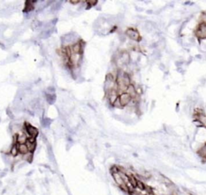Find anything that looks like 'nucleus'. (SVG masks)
Segmentation results:
<instances>
[{
    "mask_svg": "<svg viewBox=\"0 0 206 195\" xmlns=\"http://www.w3.org/2000/svg\"><path fill=\"white\" fill-rule=\"evenodd\" d=\"M71 3H73V4H77V3H81V1H80V0H78V1H73V0H71V1H69Z\"/></svg>",
    "mask_w": 206,
    "mask_h": 195,
    "instance_id": "17",
    "label": "nucleus"
},
{
    "mask_svg": "<svg viewBox=\"0 0 206 195\" xmlns=\"http://www.w3.org/2000/svg\"><path fill=\"white\" fill-rule=\"evenodd\" d=\"M118 98H119V101H120L121 104H122V106H127V104H129L130 102L132 100L131 97H130L127 93H126V92L119 95Z\"/></svg>",
    "mask_w": 206,
    "mask_h": 195,
    "instance_id": "3",
    "label": "nucleus"
},
{
    "mask_svg": "<svg viewBox=\"0 0 206 195\" xmlns=\"http://www.w3.org/2000/svg\"><path fill=\"white\" fill-rule=\"evenodd\" d=\"M147 195H155V194H153L152 193H150V194H147Z\"/></svg>",
    "mask_w": 206,
    "mask_h": 195,
    "instance_id": "18",
    "label": "nucleus"
},
{
    "mask_svg": "<svg viewBox=\"0 0 206 195\" xmlns=\"http://www.w3.org/2000/svg\"><path fill=\"white\" fill-rule=\"evenodd\" d=\"M136 188H138L140 191H144V190H146V189H147V187L145 186V185L143 182H142L141 181H137V186H136Z\"/></svg>",
    "mask_w": 206,
    "mask_h": 195,
    "instance_id": "12",
    "label": "nucleus"
},
{
    "mask_svg": "<svg viewBox=\"0 0 206 195\" xmlns=\"http://www.w3.org/2000/svg\"><path fill=\"white\" fill-rule=\"evenodd\" d=\"M126 93H127V94L131 97V98H135L137 95H138V94H137V91H136L135 87L133 86V85H131V84L127 87Z\"/></svg>",
    "mask_w": 206,
    "mask_h": 195,
    "instance_id": "6",
    "label": "nucleus"
},
{
    "mask_svg": "<svg viewBox=\"0 0 206 195\" xmlns=\"http://www.w3.org/2000/svg\"><path fill=\"white\" fill-rule=\"evenodd\" d=\"M86 3H87V4L89 5V7H91V6H93L97 3V1H86Z\"/></svg>",
    "mask_w": 206,
    "mask_h": 195,
    "instance_id": "16",
    "label": "nucleus"
},
{
    "mask_svg": "<svg viewBox=\"0 0 206 195\" xmlns=\"http://www.w3.org/2000/svg\"><path fill=\"white\" fill-rule=\"evenodd\" d=\"M126 34H127V36H129L130 38L133 40H135V41H138L140 40V35L139 33L136 29L135 28H128L126 32Z\"/></svg>",
    "mask_w": 206,
    "mask_h": 195,
    "instance_id": "2",
    "label": "nucleus"
},
{
    "mask_svg": "<svg viewBox=\"0 0 206 195\" xmlns=\"http://www.w3.org/2000/svg\"><path fill=\"white\" fill-rule=\"evenodd\" d=\"M82 42H77L75 44H73V46H71L70 49L72 52V54L73 53H81V51L82 50V46H81Z\"/></svg>",
    "mask_w": 206,
    "mask_h": 195,
    "instance_id": "5",
    "label": "nucleus"
},
{
    "mask_svg": "<svg viewBox=\"0 0 206 195\" xmlns=\"http://www.w3.org/2000/svg\"><path fill=\"white\" fill-rule=\"evenodd\" d=\"M18 145V150H19V152L22 155H25V154L28 153L29 151H28V148L27 147L26 144H19Z\"/></svg>",
    "mask_w": 206,
    "mask_h": 195,
    "instance_id": "7",
    "label": "nucleus"
},
{
    "mask_svg": "<svg viewBox=\"0 0 206 195\" xmlns=\"http://www.w3.org/2000/svg\"><path fill=\"white\" fill-rule=\"evenodd\" d=\"M25 129L28 135V137H35L36 138V136H38L39 131L37 128H35V127L32 126L31 124L28 123H25Z\"/></svg>",
    "mask_w": 206,
    "mask_h": 195,
    "instance_id": "1",
    "label": "nucleus"
},
{
    "mask_svg": "<svg viewBox=\"0 0 206 195\" xmlns=\"http://www.w3.org/2000/svg\"><path fill=\"white\" fill-rule=\"evenodd\" d=\"M199 154H200V157H205L206 158V144L204 145L203 147H201L199 150Z\"/></svg>",
    "mask_w": 206,
    "mask_h": 195,
    "instance_id": "14",
    "label": "nucleus"
},
{
    "mask_svg": "<svg viewBox=\"0 0 206 195\" xmlns=\"http://www.w3.org/2000/svg\"><path fill=\"white\" fill-rule=\"evenodd\" d=\"M23 157H24V159H25L27 161V162L31 163L32 161V158H33V153H32V152H28V153L25 154V155H23Z\"/></svg>",
    "mask_w": 206,
    "mask_h": 195,
    "instance_id": "13",
    "label": "nucleus"
},
{
    "mask_svg": "<svg viewBox=\"0 0 206 195\" xmlns=\"http://www.w3.org/2000/svg\"><path fill=\"white\" fill-rule=\"evenodd\" d=\"M26 145L27 148H28V151L30 152L33 153L35 150V148H36V143H31L29 141L26 142Z\"/></svg>",
    "mask_w": 206,
    "mask_h": 195,
    "instance_id": "10",
    "label": "nucleus"
},
{
    "mask_svg": "<svg viewBox=\"0 0 206 195\" xmlns=\"http://www.w3.org/2000/svg\"><path fill=\"white\" fill-rule=\"evenodd\" d=\"M35 1H27L25 3V7H24V12H30L34 9V3Z\"/></svg>",
    "mask_w": 206,
    "mask_h": 195,
    "instance_id": "8",
    "label": "nucleus"
},
{
    "mask_svg": "<svg viewBox=\"0 0 206 195\" xmlns=\"http://www.w3.org/2000/svg\"><path fill=\"white\" fill-rule=\"evenodd\" d=\"M197 119L201 125L206 127V115H204L203 113H198Z\"/></svg>",
    "mask_w": 206,
    "mask_h": 195,
    "instance_id": "9",
    "label": "nucleus"
},
{
    "mask_svg": "<svg viewBox=\"0 0 206 195\" xmlns=\"http://www.w3.org/2000/svg\"><path fill=\"white\" fill-rule=\"evenodd\" d=\"M113 106H115V107H118V108H121V107H122V104H121L120 101H119V98H118L117 100L115 101V103L113 104Z\"/></svg>",
    "mask_w": 206,
    "mask_h": 195,
    "instance_id": "15",
    "label": "nucleus"
},
{
    "mask_svg": "<svg viewBox=\"0 0 206 195\" xmlns=\"http://www.w3.org/2000/svg\"><path fill=\"white\" fill-rule=\"evenodd\" d=\"M196 34L200 39L206 38V23H202L199 26V28L197 30Z\"/></svg>",
    "mask_w": 206,
    "mask_h": 195,
    "instance_id": "4",
    "label": "nucleus"
},
{
    "mask_svg": "<svg viewBox=\"0 0 206 195\" xmlns=\"http://www.w3.org/2000/svg\"><path fill=\"white\" fill-rule=\"evenodd\" d=\"M19 153V150H18L17 144H14L13 146H12V148H11V150H10V154L12 155V157H16V156H18Z\"/></svg>",
    "mask_w": 206,
    "mask_h": 195,
    "instance_id": "11",
    "label": "nucleus"
}]
</instances>
